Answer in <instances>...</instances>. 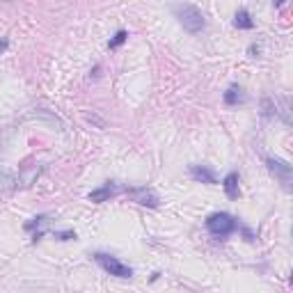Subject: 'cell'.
Here are the masks:
<instances>
[{
    "label": "cell",
    "instance_id": "obj_1",
    "mask_svg": "<svg viewBox=\"0 0 293 293\" xmlns=\"http://www.w3.org/2000/svg\"><path fill=\"white\" fill-rule=\"evenodd\" d=\"M174 14H177L179 23L183 26V30H188L190 35H197V32H202L204 26H206L202 9L195 7V5H177V7H174Z\"/></svg>",
    "mask_w": 293,
    "mask_h": 293
},
{
    "label": "cell",
    "instance_id": "obj_2",
    "mask_svg": "<svg viewBox=\"0 0 293 293\" xmlns=\"http://www.w3.org/2000/svg\"><path fill=\"white\" fill-rule=\"evenodd\" d=\"M206 229L218 238H224L229 234H234L236 229V220H234L229 213H213V216L206 218Z\"/></svg>",
    "mask_w": 293,
    "mask_h": 293
},
{
    "label": "cell",
    "instance_id": "obj_3",
    "mask_svg": "<svg viewBox=\"0 0 293 293\" xmlns=\"http://www.w3.org/2000/svg\"><path fill=\"white\" fill-rule=\"evenodd\" d=\"M94 259H96V263H99V266L103 268L106 273H110V275H115V277H121V280H126V277L133 275V270H131L126 263H121L117 257L103 255V252H96Z\"/></svg>",
    "mask_w": 293,
    "mask_h": 293
},
{
    "label": "cell",
    "instance_id": "obj_4",
    "mask_svg": "<svg viewBox=\"0 0 293 293\" xmlns=\"http://www.w3.org/2000/svg\"><path fill=\"white\" fill-rule=\"evenodd\" d=\"M266 165H268V170H270L273 177L282 183V188L291 190V183H293V170H291V165L286 163V160H282V158H268Z\"/></svg>",
    "mask_w": 293,
    "mask_h": 293
},
{
    "label": "cell",
    "instance_id": "obj_5",
    "mask_svg": "<svg viewBox=\"0 0 293 293\" xmlns=\"http://www.w3.org/2000/svg\"><path fill=\"white\" fill-rule=\"evenodd\" d=\"M119 193V188H117V183H103L101 188L92 190L90 195H87V199L94 204H101V202H108L110 197H115V195Z\"/></svg>",
    "mask_w": 293,
    "mask_h": 293
},
{
    "label": "cell",
    "instance_id": "obj_6",
    "mask_svg": "<svg viewBox=\"0 0 293 293\" xmlns=\"http://www.w3.org/2000/svg\"><path fill=\"white\" fill-rule=\"evenodd\" d=\"M273 101H275V115H280L284 124H291V99L289 96H277Z\"/></svg>",
    "mask_w": 293,
    "mask_h": 293
},
{
    "label": "cell",
    "instance_id": "obj_7",
    "mask_svg": "<svg viewBox=\"0 0 293 293\" xmlns=\"http://www.w3.org/2000/svg\"><path fill=\"white\" fill-rule=\"evenodd\" d=\"M18 185V177L7 168H0V193H9Z\"/></svg>",
    "mask_w": 293,
    "mask_h": 293
},
{
    "label": "cell",
    "instance_id": "obj_8",
    "mask_svg": "<svg viewBox=\"0 0 293 293\" xmlns=\"http://www.w3.org/2000/svg\"><path fill=\"white\" fill-rule=\"evenodd\" d=\"M131 195H133L135 202L142 204V206H158V197L146 188H135V190H131Z\"/></svg>",
    "mask_w": 293,
    "mask_h": 293
},
{
    "label": "cell",
    "instance_id": "obj_9",
    "mask_svg": "<svg viewBox=\"0 0 293 293\" xmlns=\"http://www.w3.org/2000/svg\"><path fill=\"white\" fill-rule=\"evenodd\" d=\"M222 188H224V193H227L229 199H238V195H241V188H238V174L229 172L227 177H224V181H222Z\"/></svg>",
    "mask_w": 293,
    "mask_h": 293
},
{
    "label": "cell",
    "instance_id": "obj_10",
    "mask_svg": "<svg viewBox=\"0 0 293 293\" xmlns=\"http://www.w3.org/2000/svg\"><path fill=\"white\" fill-rule=\"evenodd\" d=\"M190 174H193V179H197L202 183H216L213 172L208 168H204V165H190Z\"/></svg>",
    "mask_w": 293,
    "mask_h": 293
},
{
    "label": "cell",
    "instance_id": "obj_11",
    "mask_svg": "<svg viewBox=\"0 0 293 293\" xmlns=\"http://www.w3.org/2000/svg\"><path fill=\"white\" fill-rule=\"evenodd\" d=\"M234 26H236L238 30H252V28H255V21H252L247 9H238L236 16H234Z\"/></svg>",
    "mask_w": 293,
    "mask_h": 293
},
{
    "label": "cell",
    "instance_id": "obj_12",
    "mask_svg": "<svg viewBox=\"0 0 293 293\" xmlns=\"http://www.w3.org/2000/svg\"><path fill=\"white\" fill-rule=\"evenodd\" d=\"M245 101V94H243V90L238 85H232L227 92H224V103L227 106H238Z\"/></svg>",
    "mask_w": 293,
    "mask_h": 293
},
{
    "label": "cell",
    "instance_id": "obj_13",
    "mask_svg": "<svg viewBox=\"0 0 293 293\" xmlns=\"http://www.w3.org/2000/svg\"><path fill=\"white\" fill-rule=\"evenodd\" d=\"M261 115L263 117H273V115H275V101L268 99V96H266V99H261Z\"/></svg>",
    "mask_w": 293,
    "mask_h": 293
},
{
    "label": "cell",
    "instance_id": "obj_14",
    "mask_svg": "<svg viewBox=\"0 0 293 293\" xmlns=\"http://www.w3.org/2000/svg\"><path fill=\"white\" fill-rule=\"evenodd\" d=\"M126 37H129V32H126V30H119V32L115 35V39H112V41L108 44V46H110V48H117L119 44H124V41H126Z\"/></svg>",
    "mask_w": 293,
    "mask_h": 293
},
{
    "label": "cell",
    "instance_id": "obj_15",
    "mask_svg": "<svg viewBox=\"0 0 293 293\" xmlns=\"http://www.w3.org/2000/svg\"><path fill=\"white\" fill-rule=\"evenodd\" d=\"M55 236H60L62 241H69V238H76V234L73 232H62V234H55Z\"/></svg>",
    "mask_w": 293,
    "mask_h": 293
},
{
    "label": "cell",
    "instance_id": "obj_16",
    "mask_svg": "<svg viewBox=\"0 0 293 293\" xmlns=\"http://www.w3.org/2000/svg\"><path fill=\"white\" fill-rule=\"evenodd\" d=\"M7 46H9V44H7V39H0V53H5V51H7Z\"/></svg>",
    "mask_w": 293,
    "mask_h": 293
}]
</instances>
